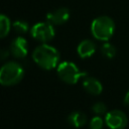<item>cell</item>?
Segmentation results:
<instances>
[{"mask_svg":"<svg viewBox=\"0 0 129 129\" xmlns=\"http://www.w3.org/2000/svg\"><path fill=\"white\" fill-rule=\"evenodd\" d=\"M32 58L43 70H52L58 64L59 53L53 46L43 43L35 47L32 52Z\"/></svg>","mask_w":129,"mask_h":129,"instance_id":"6da1fadb","label":"cell"},{"mask_svg":"<svg viewBox=\"0 0 129 129\" xmlns=\"http://www.w3.org/2000/svg\"><path fill=\"white\" fill-rule=\"evenodd\" d=\"M115 30L114 21L109 16H99L91 24V32L95 38L101 41L109 40Z\"/></svg>","mask_w":129,"mask_h":129,"instance_id":"7a4b0ae2","label":"cell"},{"mask_svg":"<svg viewBox=\"0 0 129 129\" xmlns=\"http://www.w3.org/2000/svg\"><path fill=\"white\" fill-rule=\"evenodd\" d=\"M24 76L22 67L14 61L6 62L0 70V83L3 86H13L18 84Z\"/></svg>","mask_w":129,"mask_h":129,"instance_id":"3957f363","label":"cell"},{"mask_svg":"<svg viewBox=\"0 0 129 129\" xmlns=\"http://www.w3.org/2000/svg\"><path fill=\"white\" fill-rule=\"evenodd\" d=\"M57 75L61 81H63L67 84L75 85L78 83V81L85 77L87 74L84 72H81L79 68L72 61H63L60 62L57 66Z\"/></svg>","mask_w":129,"mask_h":129,"instance_id":"277c9868","label":"cell"},{"mask_svg":"<svg viewBox=\"0 0 129 129\" xmlns=\"http://www.w3.org/2000/svg\"><path fill=\"white\" fill-rule=\"evenodd\" d=\"M30 32L34 39L41 41V42H46V41L51 40L55 33L53 24H51L48 21L38 22V23L34 24L31 28Z\"/></svg>","mask_w":129,"mask_h":129,"instance_id":"5b68a950","label":"cell"},{"mask_svg":"<svg viewBox=\"0 0 129 129\" xmlns=\"http://www.w3.org/2000/svg\"><path fill=\"white\" fill-rule=\"evenodd\" d=\"M127 122V116L120 110H112L106 113L105 123L110 129H124Z\"/></svg>","mask_w":129,"mask_h":129,"instance_id":"8992f818","label":"cell"},{"mask_svg":"<svg viewBox=\"0 0 129 129\" xmlns=\"http://www.w3.org/2000/svg\"><path fill=\"white\" fill-rule=\"evenodd\" d=\"M10 51L17 58L25 57L28 52V44L26 39L21 36L14 38L10 45Z\"/></svg>","mask_w":129,"mask_h":129,"instance_id":"52a82bcc","label":"cell"},{"mask_svg":"<svg viewBox=\"0 0 129 129\" xmlns=\"http://www.w3.org/2000/svg\"><path fill=\"white\" fill-rule=\"evenodd\" d=\"M70 18V10L66 7L58 8L46 14V20L53 25H60L67 22Z\"/></svg>","mask_w":129,"mask_h":129,"instance_id":"ba28073f","label":"cell"},{"mask_svg":"<svg viewBox=\"0 0 129 129\" xmlns=\"http://www.w3.org/2000/svg\"><path fill=\"white\" fill-rule=\"evenodd\" d=\"M95 50H96V45L90 39H85L81 41L77 47V52L82 58H87L92 56Z\"/></svg>","mask_w":129,"mask_h":129,"instance_id":"9c48e42d","label":"cell"},{"mask_svg":"<svg viewBox=\"0 0 129 129\" xmlns=\"http://www.w3.org/2000/svg\"><path fill=\"white\" fill-rule=\"evenodd\" d=\"M84 89L86 92H88L91 95H100L103 90L102 84L99 82V80L93 78V77H88L84 80L83 82Z\"/></svg>","mask_w":129,"mask_h":129,"instance_id":"30bf717a","label":"cell"},{"mask_svg":"<svg viewBox=\"0 0 129 129\" xmlns=\"http://www.w3.org/2000/svg\"><path fill=\"white\" fill-rule=\"evenodd\" d=\"M68 121L72 126H74L76 128H79V127L84 126L87 123V116L83 112L76 111V112H73L69 115Z\"/></svg>","mask_w":129,"mask_h":129,"instance_id":"8fae6325","label":"cell"},{"mask_svg":"<svg viewBox=\"0 0 129 129\" xmlns=\"http://www.w3.org/2000/svg\"><path fill=\"white\" fill-rule=\"evenodd\" d=\"M10 28H11V23L9 18L6 15L1 14L0 15V36L5 37L9 33Z\"/></svg>","mask_w":129,"mask_h":129,"instance_id":"7c38bea8","label":"cell"},{"mask_svg":"<svg viewBox=\"0 0 129 129\" xmlns=\"http://www.w3.org/2000/svg\"><path fill=\"white\" fill-rule=\"evenodd\" d=\"M101 52H102V54L104 56H106L108 58H113L115 56V54H116V48L111 43L105 42L101 46Z\"/></svg>","mask_w":129,"mask_h":129,"instance_id":"4fadbf2b","label":"cell"},{"mask_svg":"<svg viewBox=\"0 0 129 129\" xmlns=\"http://www.w3.org/2000/svg\"><path fill=\"white\" fill-rule=\"evenodd\" d=\"M12 28L18 33H26L29 29L28 23L23 20H16L12 24Z\"/></svg>","mask_w":129,"mask_h":129,"instance_id":"5bb4252c","label":"cell"},{"mask_svg":"<svg viewBox=\"0 0 129 129\" xmlns=\"http://www.w3.org/2000/svg\"><path fill=\"white\" fill-rule=\"evenodd\" d=\"M104 121L100 116H95L90 121V129H102Z\"/></svg>","mask_w":129,"mask_h":129,"instance_id":"9a60e30c","label":"cell"},{"mask_svg":"<svg viewBox=\"0 0 129 129\" xmlns=\"http://www.w3.org/2000/svg\"><path fill=\"white\" fill-rule=\"evenodd\" d=\"M92 110H93L94 113H96L97 115H101V114L106 113L107 108H106V106H105L104 103H102V102H97V103H95V104L93 105Z\"/></svg>","mask_w":129,"mask_h":129,"instance_id":"2e32d148","label":"cell"},{"mask_svg":"<svg viewBox=\"0 0 129 129\" xmlns=\"http://www.w3.org/2000/svg\"><path fill=\"white\" fill-rule=\"evenodd\" d=\"M8 54H9V51H8V50H6V49H2V50H1V58H2V59L6 58V57L8 56Z\"/></svg>","mask_w":129,"mask_h":129,"instance_id":"e0dca14e","label":"cell"},{"mask_svg":"<svg viewBox=\"0 0 129 129\" xmlns=\"http://www.w3.org/2000/svg\"><path fill=\"white\" fill-rule=\"evenodd\" d=\"M124 103L127 106H129V92H127L126 95H125V97H124Z\"/></svg>","mask_w":129,"mask_h":129,"instance_id":"ac0fdd59","label":"cell"}]
</instances>
